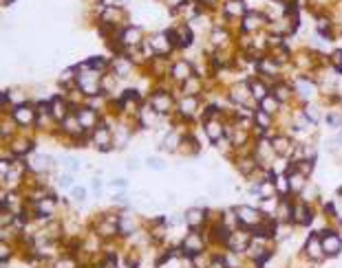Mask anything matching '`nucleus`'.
<instances>
[{
	"label": "nucleus",
	"mask_w": 342,
	"mask_h": 268,
	"mask_svg": "<svg viewBox=\"0 0 342 268\" xmlns=\"http://www.w3.org/2000/svg\"><path fill=\"white\" fill-rule=\"evenodd\" d=\"M307 253H309V257H314V259H320L324 255V248H322L320 240H318V235L309 237V242H307Z\"/></svg>",
	"instance_id": "6e6552de"
},
{
	"label": "nucleus",
	"mask_w": 342,
	"mask_h": 268,
	"mask_svg": "<svg viewBox=\"0 0 342 268\" xmlns=\"http://www.w3.org/2000/svg\"><path fill=\"white\" fill-rule=\"evenodd\" d=\"M201 3H203V5H208V7H212V5L217 3V0H201Z\"/></svg>",
	"instance_id": "ea45409f"
},
{
	"label": "nucleus",
	"mask_w": 342,
	"mask_h": 268,
	"mask_svg": "<svg viewBox=\"0 0 342 268\" xmlns=\"http://www.w3.org/2000/svg\"><path fill=\"white\" fill-rule=\"evenodd\" d=\"M305 116H309V119H311V123H316V121H318V116H320V114H318L316 106H307V108H305Z\"/></svg>",
	"instance_id": "7c9ffc66"
},
{
	"label": "nucleus",
	"mask_w": 342,
	"mask_h": 268,
	"mask_svg": "<svg viewBox=\"0 0 342 268\" xmlns=\"http://www.w3.org/2000/svg\"><path fill=\"white\" fill-rule=\"evenodd\" d=\"M194 106H196V99L194 97H185L181 101V112L183 114H192L194 112Z\"/></svg>",
	"instance_id": "412c9836"
},
{
	"label": "nucleus",
	"mask_w": 342,
	"mask_h": 268,
	"mask_svg": "<svg viewBox=\"0 0 342 268\" xmlns=\"http://www.w3.org/2000/svg\"><path fill=\"white\" fill-rule=\"evenodd\" d=\"M223 264H225L223 259H217V261H212V268H223Z\"/></svg>",
	"instance_id": "4c0bfd02"
},
{
	"label": "nucleus",
	"mask_w": 342,
	"mask_h": 268,
	"mask_svg": "<svg viewBox=\"0 0 342 268\" xmlns=\"http://www.w3.org/2000/svg\"><path fill=\"white\" fill-rule=\"evenodd\" d=\"M78 119H80V123H82L84 130H93V127H97V114H95V110H91V108H80L78 110Z\"/></svg>",
	"instance_id": "7ed1b4c3"
},
{
	"label": "nucleus",
	"mask_w": 342,
	"mask_h": 268,
	"mask_svg": "<svg viewBox=\"0 0 342 268\" xmlns=\"http://www.w3.org/2000/svg\"><path fill=\"white\" fill-rule=\"evenodd\" d=\"M11 150H14L16 154H27L29 150H31V143H29V141H18V143L11 145Z\"/></svg>",
	"instance_id": "bb28decb"
},
{
	"label": "nucleus",
	"mask_w": 342,
	"mask_h": 268,
	"mask_svg": "<svg viewBox=\"0 0 342 268\" xmlns=\"http://www.w3.org/2000/svg\"><path fill=\"white\" fill-rule=\"evenodd\" d=\"M271 148H274L278 154H287V141H285V139H276Z\"/></svg>",
	"instance_id": "c85d7f7f"
},
{
	"label": "nucleus",
	"mask_w": 342,
	"mask_h": 268,
	"mask_svg": "<svg viewBox=\"0 0 342 268\" xmlns=\"http://www.w3.org/2000/svg\"><path fill=\"white\" fill-rule=\"evenodd\" d=\"M260 25H263V16H258V14H247L245 20H243V29H245V31L258 29Z\"/></svg>",
	"instance_id": "dca6fc26"
},
{
	"label": "nucleus",
	"mask_w": 342,
	"mask_h": 268,
	"mask_svg": "<svg viewBox=\"0 0 342 268\" xmlns=\"http://www.w3.org/2000/svg\"><path fill=\"white\" fill-rule=\"evenodd\" d=\"M292 220H294V222H298V224H307L311 220L309 209H307L305 205H298L296 209H294V213H292Z\"/></svg>",
	"instance_id": "ddd939ff"
},
{
	"label": "nucleus",
	"mask_w": 342,
	"mask_h": 268,
	"mask_svg": "<svg viewBox=\"0 0 342 268\" xmlns=\"http://www.w3.org/2000/svg\"><path fill=\"white\" fill-rule=\"evenodd\" d=\"M71 198H73V200H78V202H82L84 198H86L84 187H73V189H71Z\"/></svg>",
	"instance_id": "c756f323"
},
{
	"label": "nucleus",
	"mask_w": 342,
	"mask_h": 268,
	"mask_svg": "<svg viewBox=\"0 0 342 268\" xmlns=\"http://www.w3.org/2000/svg\"><path fill=\"white\" fill-rule=\"evenodd\" d=\"M121 42H124L126 46H137L139 42H142V29L139 27H130V29H126L124 33H121Z\"/></svg>",
	"instance_id": "423d86ee"
},
{
	"label": "nucleus",
	"mask_w": 342,
	"mask_h": 268,
	"mask_svg": "<svg viewBox=\"0 0 342 268\" xmlns=\"http://www.w3.org/2000/svg\"><path fill=\"white\" fill-rule=\"evenodd\" d=\"M185 222L192 226V229H196V226L203 222V211H199V209H190V211L185 213Z\"/></svg>",
	"instance_id": "f3484780"
},
{
	"label": "nucleus",
	"mask_w": 342,
	"mask_h": 268,
	"mask_svg": "<svg viewBox=\"0 0 342 268\" xmlns=\"http://www.w3.org/2000/svg\"><path fill=\"white\" fill-rule=\"evenodd\" d=\"M256 121H258L260 127H267V125H269V112H265V110L256 112Z\"/></svg>",
	"instance_id": "cd10ccee"
},
{
	"label": "nucleus",
	"mask_w": 342,
	"mask_h": 268,
	"mask_svg": "<svg viewBox=\"0 0 342 268\" xmlns=\"http://www.w3.org/2000/svg\"><path fill=\"white\" fill-rule=\"evenodd\" d=\"M236 220L245 226H256L260 222V211L254 207H239L236 209Z\"/></svg>",
	"instance_id": "f257e3e1"
},
{
	"label": "nucleus",
	"mask_w": 342,
	"mask_h": 268,
	"mask_svg": "<svg viewBox=\"0 0 342 268\" xmlns=\"http://www.w3.org/2000/svg\"><path fill=\"white\" fill-rule=\"evenodd\" d=\"M51 114H53L55 121H64L66 119V103L62 101V99H53V103H51Z\"/></svg>",
	"instance_id": "f8f14e48"
},
{
	"label": "nucleus",
	"mask_w": 342,
	"mask_h": 268,
	"mask_svg": "<svg viewBox=\"0 0 342 268\" xmlns=\"http://www.w3.org/2000/svg\"><path fill=\"white\" fill-rule=\"evenodd\" d=\"M53 211H55V200H53V198L42 196V202L38 205V215H44V218H49V215H53Z\"/></svg>",
	"instance_id": "9b49d317"
},
{
	"label": "nucleus",
	"mask_w": 342,
	"mask_h": 268,
	"mask_svg": "<svg viewBox=\"0 0 342 268\" xmlns=\"http://www.w3.org/2000/svg\"><path fill=\"white\" fill-rule=\"evenodd\" d=\"M190 64H185V62H179V64H175V68H172V77L175 79H190Z\"/></svg>",
	"instance_id": "2eb2a0df"
},
{
	"label": "nucleus",
	"mask_w": 342,
	"mask_h": 268,
	"mask_svg": "<svg viewBox=\"0 0 342 268\" xmlns=\"http://www.w3.org/2000/svg\"><path fill=\"white\" fill-rule=\"evenodd\" d=\"M148 165H150V167H155V170H161V167H164L161 163H157V159H150V161H148Z\"/></svg>",
	"instance_id": "e433bc0d"
},
{
	"label": "nucleus",
	"mask_w": 342,
	"mask_h": 268,
	"mask_svg": "<svg viewBox=\"0 0 342 268\" xmlns=\"http://www.w3.org/2000/svg\"><path fill=\"white\" fill-rule=\"evenodd\" d=\"M14 119L18 121L20 125H31L33 121H36V112H33V108H29V106H18L14 110Z\"/></svg>",
	"instance_id": "20e7f679"
},
{
	"label": "nucleus",
	"mask_w": 342,
	"mask_h": 268,
	"mask_svg": "<svg viewBox=\"0 0 342 268\" xmlns=\"http://www.w3.org/2000/svg\"><path fill=\"white\" fill-rule=\"evenodd\" d=\"M278 103H281V101H278L276 97H265L263 101H260V106H263V110H265V112L274 114L276 110H278Z\"/></svg>",
	"instance_id": "6ab92c4d"
},
{
	"label": "nucleus",
	"mask_w": 342,
	"mask_h": 268,
	"mask_svg": "<svg viewBox=\"0 0 342 268\" xmlns=\"http://www.w3.org/2000/svg\"><path fill=\"white\" fill-rule=\"evenodd\" d=\"M153 110L155 112H166V110H170V97L164 95V92H157L153 99Z\"/></svg>",
	"instance_id": "1a4fd4ad"
},
{
	"label": "nucleus",
	"mask_w": 342,
	"mask_h": 268,
	"mask_svg": "<svg viewBox=\"0 0 342 268\" xmlns=\"http://www.w3.org/2000/svg\"><path fill=\"white\" fill-rule=\"evenodd\" d=\"M303 183H305V176L303 174H294V176H289V187L294 191H300L303 189Z\"/></svg>",
	"instance_id": "4be33fe9"
},
{
	"label": "nucleus",
	"mask_w": 342,
	"mask_h": 268,
	"mask_svg": "<svg viewBox=\"0 0 342 268\" xmlns=\"http://www.w3.org/2000/svg\"><path fill=\"white\" fill-rule=\"evenodd\" d=\"M298 88H300V95H307V97L314 95V84H311V81H307V79L298 81Z\"/></svg>",
	"instance_id": "393cba45"
},
{
	"label": "nucleus",
	"mask_w": 342,
	"mask_h": 268,
	"mask_svg": "<svg viewBox=\"0 0 342 268\" xmlns=\"http://www.w3.org/2000/svg\"><path fill=\"white\" fill-rule=\"evenodd\" d=\"M150 46H153L157 53H166L168 46H170V36H155L150 40Z\"/></svg>",
	"instance_id": "4468645a"
},
{
	"label": "nucleus",
	"mask_w": 342,
	"mask_h": 268,
	"mask_svg": "<svg viewBox=\"0 0 342 268\" xmlns=\"http://www.w3.org/2000/svg\"><path fill=\"white\" fill-rule=\"evenodd\" d=\"M333 64L338 71H342V53H333Z\"/></svg>",
	"instance_id": "f704fd0d"
},
{
	"label": "nucleus",
	"mask_w": 342,
	"mask_h": 268,
	"mask_svg": "<svg viewBox=\"0 0 342 268\" xmlns=\"http://www.w3.org/2000/svg\"><path fill=\"white\" fill-rule=\"evenodd\" d=\"M322 248H324V255H335L342 248V240L335 235V233L327 231L322 235Z\"/></svg>",
	"instance_id": "f03ea898"
},
{
	"label": "nucleus",
	"mask_w": 342,
	"mask_h": 268,
	"mask_svg": "<svg viewBox=\"0 0 342 268\" xmlns=\"http://www.w3.org/2000/svg\"><path fill=\"white\" fill-rule=\"evenodd\" d=\"M278 189H281L283 194L292 189V187H289V178H287V176H281V178H278Z\"/></svg>",
	"instance_id": "2f4dec72"
},
{
	"label": "nucleus",
	"mask_w": 342,
	"mask_h": 268,
	"mask_svg": "<svg viewBox=\"0 0 342 268\" xmlns=\"http://www.w3.org/2000/svg\"><path fill=\"white\" fill-rule=\"evenodd\" d=\"M33 161H36V163H31V167H33L36 172L46 170V167H49V156H36Z\"/></svg>",
	"instance_id": "a878e982"
},
{
	"label": "nucleus",
	"mask_w": 342,
	"mask_h": 268,
	"mask_svg": "<svg viewBox=\"0 0 342 268\" xmlns=\"http://www.w3.org/2000/svg\"><path fill=\"white\" fill-rule=\"evenodd\" d=\"M250 88H252V95H254V97H256V99H258V101H263V99H265V97H267V92H265V90H267V88H265V86H263V84H258V81H252V84H250Z\"/></svg>",
	"instance_id": "aec40b11"
},
{
	"label": "nucleus",
	"mask_w": 342,
	"mask_h": 268,
	"mask_svg": "<svg viewBox=\"0 0 342 268\" xmlns=\"http://www.w3.org/2000/svg\"><path fill=\"white\" fill-rule=\"evenodd\" d=\"M111 141H113L111 132H108L106 127L97 125V127H95V134H93V143H95L100 150H108V143H111Z\"/></svg>",
	"instance_id": "39448f33"
},
{
	"label": "nucleus",
	"mask_w": 342,
	"mask_h": 268,
	"mask_svg": "<svg viewBox=\"0 0 342 268\" xmlns=\"http://www.w3.org/2000/svg\"><path fill=\"white\" fill-rule=\"evenodd\" d=\"M225 14L228 16H245V3H243V0H228V3H225Z\"/></svg>",
	"instance_id": "9d476101"
},
{
	"label": "nucleus",
	"mask_w": 342,
	"mask_h": 268,
	"mask_svg": "<svg viewBox=\"0 0 342 268\" xmlns=\"http://www.w3.org/2000/svg\"><path fill=\"white\" fill-rule=\"evenodd\" d=\"M60 185L62 187H69V185H71V174H64V176L60 178Z\"/></svg>",
	"instance_id": "c9c22d12"
},
{
	"label": "nucleus",
	"mask_w": 342,
	"mask_h": 268,
	"mask_svg": "<svg viewBox=\"0 0 342 268\" xmlns=\"http://www.w3.org/2000/svg\"><path fill=\"white\" fill-rule=\"evenodd\" d=\"M287 95H289V92H287L285 86H278V88H276V99H278V101H285Z\"/></svg>",
	"instance_id": "72a5a7b5"
},
{
	"label": "nucleus",
	"mask_w": 342,
	"mask_h": 268,
	"mask_svg": "<svg viewBox=\"0 0 342 268\" xmlns=\"http://www.w3.org/2000/svg\"><path fill=\"white\" fill-rule=\"evenodd\" d=\"M177 42L181 44V46H188L190 42H192V36H190V29L185 27V29H179V38H177Z\"/></svg>",
	"instance_id": "b1692460"
},
{
	"label": "nucleus",
	"mask_w": 342,
	"mask_h": 268,
	"mask_svg": "<svg viewBox=\"0 0 342 268\" xmlns=\"http://www.w3.org/2000/svg\"><path fill=\"white\" fill-rule=\"evenodd\" d=\"M206 132H208V137H210L212 141H219V139H221V134H223V127H221V123H217V121H208V123H206Z\"/></svg>",
	"instance_id": "a211bd4d"
},
{
	"label": "nucleus",
	"mask_w": 342,
	"mask_h": 268,
	"mask_svg": "<svg viewBox=\"0 0 342 268\" xmlns=\"http://www.w3.org/2000/svg\"><path fill=\"white\" fill-rule=\"evenodd\" d=\"M201 246H203V244H201V235H199V233H190V235L183 240V248L188 250L190 255L199 253V250H201Z\"/></svg>",
	"instance_id": "0eeeda50"
},
{
	"label": "nucleus",
	"mask_w": 342,
	"mask_h": 268,
	"mask_svg": "<svg viewBox=\"0 0 342 268\" xmlns=\"http://www.w3.org/2000/svg\"><path fill=\"white\" fill-rule=\"evenodd\" d=\"M104 268H115V259H106L104 261Z\"/></svg>",
	"instance_id": "58836bf2"
},
{
	"label": "nucleus",
	"mask_w": 342,
	"mask_h": 268,
	"mask_svg": "<svg viewBox=\"0 0 342 268\" xmlns=\"http://www.w3.org/2000/svg\"><path fill=\"white\" fill-rule=\"evenodd\" d=\"M64 167H66L69 172H78V170H80V163L75 161V159H66V161H64Z\"/></svg>",
	"instance_id": "473e14b6"
},
{
	"label": "nucleus",
	"mask_w": 342,
	"mask_h": 268,
	"mask_svg": "<svg viewBox=\"0 0 342 268\" xmlns=\"http://www.w3.org/2000/svg\"><path fill=\"white\" fill-rule=\"evenodd\" d=\"M113 68L117 71L119 77H124V75H128V71H130V64H128V62H124V60H115Z\"/></svg>",
	"instance_id": "5701e85b"
}]
</instances>
